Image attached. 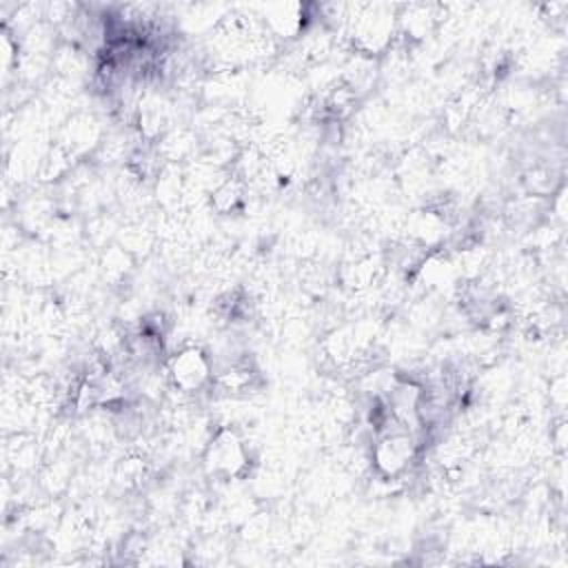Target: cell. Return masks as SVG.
<instances>
[{
	"instance_id": "7a4b0ae2",
	"label": "cell",
	"mask_w": 568,
	"mask_h": 568,
	"mask_svg": "<svg viewBox=\"0 0 568 568\" xmlns=\"http://www.w3.org/2000/svg\"><path fill=\"white\" fill-rule=\"evenodd\" d=\"M213 359L197 346H182L166 359V379L178 393H202L213 386Z\"/></svg>"
},
{
	"instance_id": "6da1fadb",
	"label": "cell",
	"mask_w": 568,
	"mask_h": 568,
	"mask_svg": "<svg viewBox=\"0 0 568 568\" xmlns=\"http://www.w3.org/2000/svg\"><path fill=\"white\" fill-rule=\"evenodd\" d=\"M202 462L211 477L237 479L248 470L251 450L235 428L217 426L206 439Z\"/></svg>"
},
{
	"instance_id": "3957f363",
	"label": "cell",
	"mask_w": 568,
	"mask_h": 568,
	"mask_svg": "<svg viewBox=\"0 0 568 568\" xmlns=\"http://www.w3.org/2000/svg\"><path fill=\"white\" fill-rule=\"evenodd\" d=\"M51 9V13H42V18H47V22H55V18H53V11L55 9H60V11H69V4H53V7H49ZM73 18V13L69 16V13H62L60 16V22H69Z\"/></svg>"
}]
</instances>
